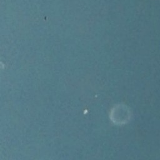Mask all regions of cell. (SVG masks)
<instances>
[{
    "label": "cell",
    "mask_w": 160,
    "mask_h": 160,
    "mask_svg": "<svg viewBox=\"0 0 160 160\" xmlns=\"http://www.w3.org/2000/svg\"><path fill=\"white\" fill-rule=\"evenodd\" d=\"M129 111L123 106H118L115 107L111 114V119L116 123H126L129 119Z\"/></svg>",
    "instance_id": "cell-1"
}]
</instances>
